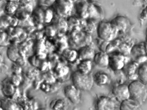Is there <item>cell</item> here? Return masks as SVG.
Returning a JSON list of instances; mask_svg holds the SVG:
<instances>
[{"label":"cell","instance_id":"44dd1931","mask_svg":"<svg viewBox=\"0 0 147 110\" xmlns=\"http://www.w3.org/2000/svg\"><path fill=\"white\" fill-rule=\"evenodd\" d=\"M63 55L66 60L70 63H73L78 59V51L75 49H66L63 53Z\"/></svg>","mask_w":147,"mask_h":110},{"label":"cell","instance_id":"8992f818","mask_svg":"<svg viewBox=\"0 0 147 110\" xmlns=\"http://www.w3.org/2000/svg\"><path fill=\"white\" fill-rule=\"evenodd\" d=\"M112 93L120 103L130 98L129 85L126 84H120L115 86L112 90Z\"/></svg>","mask_w":147,"mask_h":110},{"label":"cell","instance_id":"d4e9b609","mask_svg":"<svg viewBox=\"0 0 147 110\" xmlns=\"http://www.w3.org/2000/svg\"><path fill=\"white\" fill-rule=\"evenodd\" d=\"M93 22L91 21H89L85 26V31L87 34H90L93 33L96 29L95 25Z\"/></svg>","mask_w":147,"mask_h":110},{"label":"cell","instance_id":"52a82bcc","mask_svg":"<svg viewBox=\"0 0 147 110\" xmlns=\"http://www.w3.org/2000/svg\"><path fill=\"white\" fill-rule=\"evenodd\" d=\"M96 110H116L114 101L108 96H101L96 100Z\"/></svg>","mask_w":147,"mask_h":110},{"label":"cell","instance_id":"7c38bea8","mask_svg":"<svg viewBox=\"0 0 147 110\" xmlns=\"http://www.w3.org/2000/svg\"><path fill=\"white\" fill-rule=\"evenodd\" d=\"M1 85L2 92L4 96L11 99L16 92L17 87L12 84L10 78L5 79L2 81Z\"/></svg>","mask_w":147,"mask_h":110},{"label":"cell","instance_id":"7a4b0ae2","mask_svg":"<svg viewBox=\"0 0 147 110\" xmlns=\"http://www.w3.org/2000/svg\"><path fill=\"white\" fill-rule=\"evenodd\" d=\"M72 84L81 91H89L91 90L94 84L93 76L91 74H85L78 70L71 75Z\"/></svg>","mask_w":147,"mask_h":110},{"label":"cell","instance_id":"5b68a950","mask_svg":"<svg viewBox=\"0 0 147 110\" xmlns=\"http://www.w3.org/2000/svg\"><path fill=\"white\" fill-rule=\"evenodd\" d=\"M64 94L66 98L73 104H78L81 101V91L73 84L65 86Z\"/></svg>","mask_w":147,"mask_h":110},{"label":"cell","instance_id":"9a60e30c","mask_svg":"<svg viewBox=\"0 0 147 110\" xmlns=\"http://www.w3.org/2000/svg\"><path fill=\"white\" fill-rule=\"evenodd\" d=\"M94 83L99 86L106 85L109 83L110 78L109 76L105 72L98 71L96 72L93 76Z\"/></svg>","mask_w":147,"mask_h":110},{"label":"cell","instance_id":"cb8c5ba5","mask_svg":"<svg viewBox=\"0 0 147 110\" xmlns=\"http://www.w3.org/2000/svg\"><path fill=\"white\" fill-rule=\"evenodd\" d=\"M7 54L8 58L15 62L19 59L18 52L16 47H11L8 48Z\"/></svg>","mask_w":147,"mask_h":110},{"label":"cell","instance_id":"277c9868","mask_svg":"<svg viewBox=\"0 0 147 110\" xmlns=\"http://www.w3.org/2000/svg\"><path fill=\"white\" fill-rule=\"evenodd\" d=\"M74 7L71 1H59L55 2V10L56 14L61 17L70 16Z\"/></svg>","mask_w":147,"mask_h":110},{"label":"cell","instance_id":"ba28073f","mask_svg":"<svg viewBox=\"0 0 147 110\" xmlns=\"http://www.w3.org/2000/svg\"><path fill=\"white\" fill-rule=\"evenodd\" d=\"M126 62L125 56L121 54H114L110 56L109 67L114 71L124 69Z\"/></svg>","mask_w":147,"mask_h":110},{"label":"cell","instance_id":"7402d4cb","mask_svg":"<svg viewBox=\"0 0 147 110\" xmlns=\"http://www.w3.org/2000/svg\"><path fill=\"white\" fill-rule=\"evenodd\" d=\"M139 80L147 85V62L140 64L138 70Z\"/></svg>","mask_w":147,"mask_h":110},{"label":"cell","instance_id":"4316f807","mask_svg":"<svg viewBox=\"0 0 147 110\" xmlns=\"http://www.w3.org/2000/svg\"><path fill=\"white\" fill-rule=\"evenodd\" d=\"M145 48H146V52L147 55V40L146 42L145 43Z\"/></svg>","mask_w":147,"mask_h":110},{"label":"cell","instance_id":"4fadbf2b","mask_svg":"<svg viewBox=\"0 0 147 110\" xmlns=\"http://www.w3.org/2000/svg\"><path fill=\"white\" fill-rule=\"evenodd\" d=\"M94 62L99 67H107L109 66L110 56L105 52L100 51L96 53L93 59Z\"/></svg>","mask_w":147,"mask_h":110},{"label":"cell","instance_id":"9c48e42d","mask_svg":"<svg viewBox=\"0 0 147 110\" xmlns=\"http://www.w3.org/2000/svg\"><path fill=\"white\" fill-rule=\"evenodd\" d=\"M140 65L138 63L133 61L124 67L125 76L131 82L139 80L138 70Z\"/></svg>","mask_w":147,"mask_h":110},{"label":"cell","instance_id":"6da1fadb","mask_svg":"<svg viewBox=\"0 0 147 110\" xmlns=\"http://www.w3.org/2000/svg\"><path fill=\"white\" fill-rule=\"evenodd\" d=\"M130 98L140 105L147 100V85L139 80L131 81L129 85Z\"/></svg>","mask_w":147,"mask_h":110},{"label":"cell","instance_id":"e0dca14e","mask_svg":"<svg viewBox=\"0 0 147 110\" xmlns=\"http://www.w3.org/2000/svg\"><path fill=\"white\" fill-rule=\"evenodd\" d=\"M130 54L134 60L140 56L147 55L145 43H140L134 45L131 50Z\"/></svg>","mask_w":147,"mask_h":110},{"label":"cell","instance_id":"30bf717a","mask_svg":"<svg viewBox=\"0 0 147 110\" xmlns=\"http://www.w3.org/2000/svg\"><path fill=\"white\" fill-rule=\"evenodd\" d=\"M78 59L81 61L93 60L95 53L94 47L90 45H85L80 48L78 51Z\"/></svg>","mask_w":147,"mask_h":110},{"label":"cell","instance_id":"ffe728a7","mask_svg":"<svg viewBox=\"0 0 147 110\" xmlns=\"http://www.w3.org/2000/svg\"><path fill=\"white\" fill-rule=\"evenodd\" d=\"M1 109L3 110H19V105L11 98L1 100Z\"/></svg>","mask_w":147,"mask_h":110},{"label":"cell","instance_id":"3957f363","mask_svg":"<svg viewBox=\"0 0 147 110\" xmlns=\"http://www.w3.org/2000/svg\"><path fill=\"white\" fill-rule=\"evenodd\" d=\"M97 34L99 39L106 42H110L115 39L118 33L117 29L110 22L102 20L96 28Z\"/></svg>","mask_w":147,"mask_h":110},{"label":"cell","instance_id":"8fae6325","mask_svg":"<svg viewBox=\"0 0 147 110\" xmlns=\"http://www.w3.org/2000/svg\"><path fill=\"white\" fill-rule=\"evenodd\" d=\"M110 23L118 32H124L127 30L129 26V21L126 17L118 16L112 20Z\"/></svg>","mask_w":147,"mask_h":110},{"label":"cell","instance_id":"2e32d148","mask_svg":"<svg viewBox=\"0 0 147 110\" xmlns=\"http://www.w3.org/2000/svg\"><path fill=\"white\" fill-rule=\"evenodd\" d=\"M140 105L131 98L120 103L119 110H140Z\"/></svg>","mask_w":147,"mask_h":110},{"label":"cell","instance_id":"ac0fdd59","mask_svg":"<svg viewBox=\"0 0 147 110\" xmlns=\"http://www.w3.org/2000/svg\"><path fill=\"white\" fill-rule=\"evenodd\" d=\"M92 67V61H81L77 66V70L82 74H90Z\"/></svg>","mask_w":147,"mask_h":110},{"label":"cell","instance_id":"d6986e66","mask_svg":"<svg viewBox=\"0 0 147 110\" xmlns=\"http://www.w3.org/2000/svg\"><path fill=\"white\" fill-rule=\"evenodd\" d=\"M50 108L52 110H66L67 104L65 99L57 98L54 99L50 103Z\"/></svg>","mask_w":147,"mask_h":110},{"label":"cell","instance_id":"83f0119b","mask_svg":"<svg viewBox=\"0 0 147 110\" xmlns=\"http://www.w3.org/2000/svg\"><path fill=\"white\" fill-rule=\"evenodd\" d=\"M146 37H147V28H146Z\"/></svg>","mask_w":147,"mask_h":110},{"label":"cell","instance_id":"484cf974","mask_svg":"<svg viewBox=\"0 0 147 110\" xmlns=\"http://www.w3.org/2000/svg\"><path fill=\"white\" fill-rule=\"evenodd\" d=\"M10 79L12 84L16 87L18 86L20 84L21 78L20 75L13 74V76L10 78Z\"/></svg>","mask_w":147,"mask_h":110},{"label":"cell","instance_id":"603a6c76","mask_svg":"<svg viewBox=\"0 0 147 110\" xmlns=\"http://www.w3.org/2000/svg\"><path fill=\"white\" fill-rule=\"evenodd\" d=\"M18 9V6L14 2L9 1L6 3L4 7V11L7 15H9L16 12Z\"/></svg>","mask_w":147,"mask_h":110},{"label":"cell","instance_id":"5bb4252c","mask_svg":"<svg viewBox=\"0 0 147 110\" xmlns=\"http://www.w3.org/2000/svg\"><path fill=\"white\" fill-rule=\"evenodd\" d=\"M89 4L86 1H79L75 4L76 12L82 19H86L89 17Z\"/></svg>","mask_w":147,"mask_h":110}]
</instances>
